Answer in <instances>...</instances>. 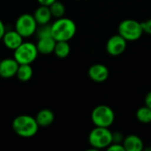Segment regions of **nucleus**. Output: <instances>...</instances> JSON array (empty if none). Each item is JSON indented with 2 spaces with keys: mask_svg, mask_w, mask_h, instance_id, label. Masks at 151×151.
Returning <instances> with one entry per match:
<instances>
[{
  "mask_svg": "<svg viewBox=\"0 0 151 151\" xmlns=\"http://www.w3.org/2000/svg\"><path fill=\"white\" fill-rule=\"evenodd\" d=\"M108 151H126L125 148L123 146L122 143H115L112 142L108 148H107Z\"/></svg>",
  "mask_w": 151,
  "mask_h": 151,
  "instance_id": "obj_22",
  "label": "nucleus"
},
{
  "mask_svg": "<svg viewBox=\"0 0 151 151\" xmlns=\"http://www.w3.org/2000/svg\"><path fill=\"white\" fill-rule=\"evenodd\" d=\"M33 73L34 71L31 65H19L16 73V77L21 82H27L32 79Z\"/></svg>",
  "mask_w": 151,
  "mask_h": 151,
  "instance_id": "obj_16",
  "label": "nucleus"
},
{
  "mask_svg": "<svg viewBox=\"0 0 151 151\" xmlns=\"http://www.w3.org/2000/svg\"><path fill=\"white\" fill-rule=\"evenodd\" d=\"M57 41L52 37H44V38H39L36 42V47L38 50V52L42 55H50L54 52L55 46H56Z\"/></svg>",
  "mask_w": 151,
  "mask_h": 151,
  "instance_id": "obj_13",
  "label": "nucleus"
},
{
  "mask_svg": "<svg viewBox=\"0 0 151 151\" xmlns=\"http://www.w3.org/2000/svg\"><path fill=\"white\" fill-rule=\"evenodd\" d=\"M36 36L37 38H44V37H49L51 36V27L50 25L46 24V25H42L40 27H37L36 30Z\"/></svg>",
  "mask_w": 151,
  "mask_h": 151,
  "instance_id": "obj_20",
  "label": "nucleus"
},
{
  "mask_svg": "<svg viewBox=\"0 0 151 151\" xmlns=\"http://www.w3.org/2000/svg\"><path fill=\"white\" fill-rule=\"evenodd\" d=\"M23 39L24 38L15 29L8 31L6 30L2 38V42L5 48L11 50H14L24 42Z\"/></svg>",
  "mask_w": 151,
  "mask_h": 151,
  "instance_id": "obj_11",
  "label": "nucleus"
},
{
  "mask_svg": "<svg viewBox=\"0 0 151 151\" xmlns=\"http://www.w3.org/2000/svg\"><path fill=\"white\" fill-rule=\"evenodd\" d=\"M37 27L38 24L35 19L34 15L30 13H23L19 15L14 25V29L23 38H28L34 35L36 33Z\"/></svg>",
  "mask_w": 151,
  "mask_h": 151,
  "instance_id": "obj_7",
  "label": "nucleus"
},
{
  "mask_svg": "<svg viewBox=\"0 0 151 151\" xmlns=\"http://www.w3.org/2000/svg\"><path fill=\"white\" fill-rule=\"evenodd\" d=\"M38 54L39 52L36 44L32 42H23L13 50V58L19 65H31L35 61Z\"/></svg>",
  "mask_w": 151,
  "mask_h": 151,
  "instance_id": "obj_6",
  "label": "nucleus"
},
{
  "mask_svg": "<svg viewBox=\"0 0 151 151\" xmlns=\"http://www.w3.org/2000/svg\"><path fill=\"white\" fill-rule=\"evenodd\" d=\"M144 105H146L147 107H149L150 109H151V91L148 92L147 95L145 96L144 98Z\"/></svg>",
  "mask_w": 151,
  "mask_h": 151,
  "instance_id": "obj_24",
  "label": "nucleus"
},
{
  "mask_svg": "<svg viewBox=\"0 0 151 151\" xmlns=\"http://www.w3.org/2000/svg\"><path fill=\"white\" fill-rule=\"evenodd\" d=\"M19 64L13 58H5L0 60V77L10 79L16 76Z\"/></svg>",
  "mask_w": 151,
  "mask_h": 151,
  "instance_id": "obj_10",
  "label": "nucleus"
},
{
  "mask_svg": "<svg viewBox=\"0 0 151 151\" xmlns=\"http://www.w3.org/2000/svg\"><path fill=\"white\" fill-rule=\"evenodd\" d=\"M33 15H34L35 19L36 20L38 26L49 24L52 19V15H51L50 7L46 6V5H40L39 7H37Z\"/></svg>",
  "mask_w": 151,
  "mask_h": 151,
  "instance_id": "obj_14",
  "label": "nucleus"
},
{
  "mask_svg": "<svg viewBox=\"0 0 151 151\" xmlns=\"http://www.w3.org/2000/svg\"><path fill=\"white\" fill-rule=\"evenodd\" d=\"M122 144L126 151H142L144 150L143 141L137 134H129L125 136Z\"/></svg>",
  "mask_w": 151,
  "mask_h": 151,
  "instance_id": "obj_12",
  "label": "nucleus"
},
{
  "mask_svg": "<svg viewBox=\"0 0 151 151\" xmlns=\"http://www.w3.org/2000/svg\"><path fill=\"white\" fill-rule=\"evenodd\" d=\"M13 132L22 138L34 137L39 129V125L35 117L30 115L17 116L12 123Z\"/></svg>",
  "mask_w": 151,
  "mask_h": 151,
  "instance_id": "obj_2",
  "label": "nucleus"
},
{
  "mask_svg": "<svg viewBox=\"0 0 151 151\" xmlns=\"http://www.w3.org/2000/svg\"><path fill=\"white\" fill-rule=\"evenodd\" d=\"M118 31V34H119L127 42H135L143 35L142 22L133 19H126L122 20L119 24Z\"/></svg>",
  "mask_w": 151,
  "mask_h": 151,
  "instance_id": "obj_5",
  "label": "nucleus"
},
{
  "mask_svg": "<svg viewBox=\"0 0 151 151\" xmlns=\"http://www.w3.org/2000/svg\"><path fill=\"white\" fill-rule=\"evenodd\" d=\"M150 150H151V142H150Z\"/></svg>",
  "mask_w": 151,
  "mask_h": 151,
  "instance_id": "obj_27",
  "label": "nucleus"
},
{
  "mask_svg": "<svg viewBox=\"0 0 151 151\" xmlns=\"http://www.w3.org/2000/svg\"><path fill=\"white\" fill-rule=\"evenodd\" d=\"M136 119L142 124H150L151 123V109L143 105L140 107L135 113Z\"/></svg>",
  "mask_w": 151,
  "mask_h": 151,
  "instance_id": "obj_18",
  "label": "nucleus"
},
{
  "mask_svg": "<svg viewBox=\"0 0 151 151\" xmlns=\"http://www.w3.org/2000/svg\"><path fill=\"white\" fill-rule=\"evenodd\" d=\"M0 60H1V58H0Z\"/></svg>",
  "mask_w": 151,
  "mask_h": 151,
  "instance_id": "obj_28",
  "label": "nucleus"
},
{
  "mask_svg": "<svg viewBox=\"0 0 151 151\" xmlns=\"http://www.w3.org/2000/svg\"><path fill=\"white\" fill-rule=\"evenodd\" d=\"M51 36L57 41H66L69 42L73 39L76 34L77 27L75 22L66 17L56 19V20L50 24Z\"/></svg>",
  "mask_w": 151,
  "mask_h": 151,
  "instance_id": "obj_1",
  "label": "nucleus"
},
{
  "mask_svg": "<svg viewBox=\"0 0 151 151\" xmlns=\"http://www.w3.org/2000/svg\"><path fill=\"white\" fill-rule=\"evenodd\" d=\"M38 2V4L40 5H46V6H50L51 4H53L54 2H56L57 0H36Z\"/></svg>",
  "mask_w": 151,
  "mask_h": 151,
  "instance_id": "obj_25",
  "label": "nucleus"
},
{
  "mask_svg": "<svg viewBox=\"0 0 151 151\" xmlns=\"http://www.w3.org/2000/svg\"><path fill=\"white\" fill-rule=\"evenodd\" d=\"M88 75L91 81L96 83H102L107 81L110 76L108 67L104 64H94L88 70Z\"/></svg>",
  "mask_w": 151,
  "mask_h": 151,
  "instance_id": "obj_9",
  "label": "nucleus"
},
{
  "mask_svg": "<svg viewBox=\"0 0 151 151\" xmlns=\"http://www.w3.org/2000/svg\"><path fill=\"white\" fill-rule=\"evenodd\" d=\"M6 32V27H5V25L4 24V22L0 19V40H2L4 33Z\"/></svg>",
  "mask_w": 151,
  "mask_h": 151,
  "instance_id": "obj_26",
  "label": "nucleus"
},
{
  "mask_svg": "<svg viewBox=\"0 0 151 151\" xmlns=\"http://www.w3.org/2000/svg\"><path fill=\"white\" fill-rule=\"evenodd\" d=\"M127 46V41L123 38L119 34L111 36L105 44L106 52L112 57H118L122 55Z\"/></svg>",
  "mask_w": 151,
  "mask_h": 151,
  "instance_id": "obj_8",
  "label": "nucleus"
},
{
  "mask_svg": "<svg viewBox=\"0 0 151 151\" xmlns=\"http://www.w3.org/2000/svg\"><path fill=\"white\" fill-rule=\"evenodd\" d=\"M71 52V47L68 42L66 41H59L56 42L54 54L59 58H65L69 56Z\"/></svg>",
  "mask_w": 151,
  "mask_h": 151,
  "instance_id": "obj_17",
  "label": "nucleus"
},
{
  "mask_svg": "<svg viewBox=\"0 0 151 151\" xmlns=\"http://www.w3.org/2000/svg\"><path fill=\"white\" fill-rule=\"evenodd\" d=\"M91 121L95 127L110 128L115 121V112L106 104L97 105L91 112Z\"/></svg>",
  "mask_w": 151,
  "mask_h": 151,
  "instance_id": "obj_4",
  "label": "nucleus"
},
{
  "mask_svg": "<svg viewBox=\"0 0 151 151\" xmlns=\"http://www.w3.org/2000/svg\"><path fill=\"white\" fill-rule=\"evenodd\" d=\"M124 134L121 132L116 131V132H112V142L115 143H122L124 141Z\"/></svg>",
  "mask_w": 151,
  "mask_h": 151,
  "instance_id": "obj_21",
  "label": "nucleus"
},
{
  "mask_svg": "<svg viewBox=\"0 0 151 151\" xmlns=\"http://www.w3.org/2000/svg\"><path fill=\"white\" fill-rule=\"evenodd\" d=\"M35 118L39 127H46L50 126L54 122V119H55L54 113L50 109H42L39 111Z\"/></svg>",
  "mask_w": 151,
  "mask_h": 151,
  "instance_id": "obj_15",
  "label": "nucleus"
},
{
  "mask_svg": "<svg viewBox=\"0 0 151 151\" xmlns=\"http://www.w3.org/2000/svg\"><path fill=\"white\" fill-rule=\"evenodd\" d=\"M142 26L143 33L151 35V18L145 20V21H143V22H142Z\"/></svg>",
  "mask_w": 151,
  "mask_h": 151,
  "instance_id": "obj_23",
  "label": "nucleus"
},
{
  "mask_svg": "<svg viewBox=\"0 0 151 151\" xmlns=\"http://www.w3.org/2000/svg\"><path fill=\"white\" fill-rule=\"evenodd\" d=\"M49 7H50V12H51L52 18L59 19V18L64 17L65 14V6L62 2H60L58 0H57L56 2L51 4Z\"/></svg>",
  "mask_w": 151,
  "mask_h": 151,
  "instance_id": "obj_19",
  "label": "nucleus"
},
{
  "mask_svg": "<svg viewBox=\"0 0 151 151\" xmlns=\"http://www.w3.org/2000/svg\"><path fill=\"white\" fill-rule=\"evenodd\" d=\"M88 141L92 150H107L112 143V132L106 127H95L89 132Z\"/></svg>",
  "mask_w": 151,
  "mask_h": 151,
  "instance_id": "obj_3",
  "label": "nucleus"
}]
</instances>
